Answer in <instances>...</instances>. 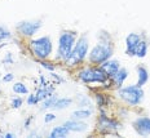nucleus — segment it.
<instances>
[{"mask_svg":"<svg viewBox=\"0 0 150 138\" xmlns=\"http://www.w3.org/2000/svg\"><path fill=\"white\" fill-rule=\"evenodd\" d=\"M75 37L76 34L70 32V31H64L58 37V49H57V57L61 61L66 62L70 57L73 48L75 45Z\"/></svg>","mask_w":150,"mask_h":138,"instance_id":"obj_1","label":"nucleus"},{"mask_svg":"<svg viewBox=\"0 0 150 138\" xmlns=\"http://www.w3.org/2000/svg\"><path fill=\"white\" fill-rule=\"evenodd\" d=\"M30 49L33 52V54L39 59H45L49 57V54L52 53L53 45L52 40L49 36H42L34 39L30 42Z\"/></svg>","mask_w":150,"mask_h":138,"instance_id":"obj_2","label":"nucleus"},{"mask_svg":"<svg viewBox=\"0 0 150 138\" xmlns=\"http://www.w3.org/2000/svg\"><path fill=\"white\" fill-rule=\"evenodd\" d=\"M118 94L124 102H127L128 105H132L136 106L139 103H141L142 98H144V90L142 87L136 85H128L124 88H120Z\"/></svg>","mask_w":150,"mask_h":138,"instance_id":"obj_3","label":"nucleus"},{"mask_svg":"<svg viewBox=\"0 0 150 138\" xmlns=\"http://www.w3.org/2000/svg\"><path fill=\"white\" fill-rule=\"evenodd\" d=\"M112 45L110 43H98L96 46H93L89 53V61L92 63H104L105 61L111 58L112 56Z\"/></svg>","mask_w":150,"mask_h":138,"instance_id":"obj_4","label":"nucleus"},{"mask_svg":"<svg viewBox=\"0 0 150 138\" xmlns=\"http://www.w3.org/2000/svg\"><path fill=\"white\" fill-rule=\"evenodd\" d=\"M87 53H88V40H87L86 36H82V37H79V40L74 45L73 52H71L70 57L66 61L67 65L74 66V65L80 63L86 58Z\"/></svg>","mask_w":150,"mask_h":138,"instance_id":"obj_5","label":"nucleus"},{"mask_svg":"<svg viewBox=\"0 0 150 138\" xmlns=\"http://www.w3.org/2000/svg\"><path fill=\"white\" fill-rule=\"evenodd\" d=\"M79 79L83 81V83H101L104 84L106 80H108V75L101 67H97V68H92V67H88V68H84L79 73Z\"/></svg>","mask_w":150,"mask_h":138,"instance_id":"obj_6","label":"nucleus"},{"mask_svg":"<svg viewBox=\"0 0 150 138\" xmlns=\"http://www.w3.org/2000/svg\"><path fill=\"white\" fill-rule=\"evenodd\" d=\"M42 27V21H23L17 25V31L25 36H33Z\"/></svg>","mask_w":150,"mask_h":138,"instance_id":"obj_7","label":"nucleus"},{"mask_svg":"<svg viewBox=\"0 0 150 138\" xmlns=\"http://www.w3.org/2000/svg\"><path fill=\"white\" fill-rule=\"evenodd\" d=\"M133 129L137 132V134L145 137L150 134V118L148 116H142L139 118L137 120L133 121Z\"/></svg>","mask_w":150,"mask_h":138,"instance_id":"obj_8","label":"nucleus"},{"mask_svg":"<svg viewBox=\"0 0 150 138\" xmlns=\"http://www.w3.org/2000/svg\"><path fill=\"white\" fill-rule=\"evenodd\" d=\"M141 42V36L139 35V34H129L127 37H126V45H127V53L129 56H135L136 53V48L137 45L140 44Z\"/></svg>","mask_w":150,"mask_h":138,"instance_id":"obj_9","label":"nucleus"},{"mask_svg":"<svg viewBox=\"0 0 150 138\" xmlns=\"http://www.w3.org/2000/svg\"><path fill=\"white\" fill-rule=\"evenodd\" d=\"M64 125L70 132H75V133H82V132H86L87 129H88V125L84 123V121H82V120H78V119L67 120Z\"/></svg>","mask_w":150,"mask_h":138,"instance_id":"obj_10","label":"nucleus"},{"mask_svg":"<svg viewBox=\"0 0 150 138\" xmlns=\"http://www.w3.org/2000/svg\"><path fill=\"white\" fill-rule=\"evenodd\" d=\"M100 67L105 71L109 77H112L115 74L118 73V70L120 68V66H119V62L115 61V59H108V61H105L104 63H101Z\"/></svg>","mask_w":150,"mask_h":138,"instance_id":"obj_11","label":"nucleus"},{"mask_svg":"<svg viewBox=\"0 0 150 138\" xmlns=\"http://www.w3.org/2000/svg\"><path fill=\"white\" fill-rule=\"evenodd\" d=\"M98 125L100 128H101L102 130H117L118 129V123H115V121L110 120L109 118H106L105 115H101L100 116V120H98Z\"/></svg>","mask_w":150,"mask_h":138,"instance_id":"obj_12","label":"nucleus"},{"mask_svg":"<svg viewBox=\"0 0 150 138\" xmlns=\"http://www.w3.org/2000/svg\"><path fill=\"white\" fill-rule=\"evenodd\" d=\"M69 133H70V130H69L65 125H60V127L53 128V129L51 130L49 137L51 138H62V137H67Z\"/></svg>","mask_w":150,"mask_h":138,"instance_id":"obj_13","label":"nucleus"},{"mask_svg":"<svg viewBox=\"0 0 150 138\" xmlns=\"http://www.w3.org/2000/svg\"><path fill=\"white\" fill-rule=\"evenodd\" d=\"M128 77V71L126 70V68H119L118 70V73L112 76V79H114V84L117 85L118 88H120L122 85H123L124 80H126Z\"/></svg>","mask_w":150,"mask_h":138,"instance_id":"obj_14","label":"nucleus"},{"mask_svg":"<svg viewBox=\"0 0 150 138\" xmlns=\"http://www.w3.org/2000/svg\"><path fill=\"white\" fill-rule=\"evenodd\" d=\"M137 75H139V81H137V85L139 87H142L148 83L149 80V73L144 66H139L137 67Z\"/></svg>","mask_w":150,"mask_h":138,"instance_id":"obj_15","label":"nucleus"},{"mask_svg":"<svg viewBox=\"0 0 150 138\" xmlns=\"http://www.w3.org/2000/svg\"><path fill=\"white\" fill-rule=\"evenodd\" d=\"M73 103V99L66 97V98H57V101L54 102V105H53V110H64L69 107V106Z\"/></svg>","mask_w":150,"mask_h":138,"instance_id":"obj_16","label":"nucleus"},{"mask_svg":"<svg viewBox=\"0 0 150 138\" xmlns=\"http://www.w3.org/2000/svg\"><path fill=\"white\" fill-rule=\"evenodd\" d=\"M91 115H92V111L91 110H76V111H74L73 114H71V118L73 119H78V120H83V119H88L91 118Z\"/></svg>","mask_w":150,"mask_h":138,"instance_id":"obj_17","label":"nucleus"},{"mask_svg":"<svg viewBox=\"0 0 150 138\" xmlns=\"http://www.w3.org/2000/svg\"><path fill=\"white\" fill-rule=\"evenodd\" d=\"M52 92H53V88H47V87H42L38 93H35L36 97H38V101H44L45 98H48L49 96H52Z\"/></svg>","mask_w":150,"mask_h":138,"instance_id":"obj_18","label":"nucleus"},{"mask_svg":"<svg viewBox=\"0 0 150 138\" xmlns=\"http://www.w3.org/2000/svg\"><path fill=\"white\" fill-rule=\"evenodd\" d=\"M146 53H148V44H146V42L141 40L140 44L137 45V48H136L135 56H137V57H140V58H144L146 56Z\"/></svg>","mask_w":150,"mask_h":138,"instance_id":"obj_19","label":"nucleus"},{"mask_svg":"<svg viewBox=\"0 0 150 138\" xmlns=\"http://www.w3.org/2000/svg\"><path fill=\"white\" fill-rule=\"evenodd\" d=\"M13 92L16 94H27L29 89H27V87L23 83H16L13 85Z\"/></svg>","mask_w":150,"mask_h":138,"instance_id":"obj_20","label":"nucleus"},{"mask_svg":"<svg viewBox=\"0 0 150 138\" xmlns=\"http://www.w3.org/2000/svg\"><path fill=\"white\" fill-rule=\"evenodd\" d=\"M56 101H57V97H56V96H49L48 98H45L44 101H43L42 108H43V110H45V108H52Z\"/></svg>","mask_w":150,"mask_h":138,"instance_id":"obj_21","label":"nucleus"},{"mask_svg":"<svg viewBox=\"0 0 150 138\" xmlns=\"http://www.w3.org/2000/svg\"><path fill=\"white\" fill-rule=\"evenodd\" d=\"M9 36H11V32H9L5 27L0 26V42H1V40H4V39H8Z\"/></svg>","mask_w":150,"mask_h":138,"instance_id":"obj_22","label":"nucleus"},{"mask_svg":"<svg viewBox=\"0 0 150 138\" xmlns=\"http://www.w3.org/2000/svg\"><path fill=\"white\" fill-rule=\"evenodd\" d=\"M38 102L39 101H38L36 94H30L29 97H27V105L29 106H34V105H36Z\"/></svg>","mask_w":150,"mask_h":138,"instance_id":"obj_23","label":"nucleus"},{"mask_svg":"<svg viewBox=\"0 0 150 138\" xmlns=\"http://www.w3.org/2000/svg\"><path fill=\"white\" fill-rule=\"evenodd\" d=\"M22 106V99L21 98H13L12 99V107L13 108H20Z\"/></svg>","mask_w":150,"mask_h":138,"instance_id":"obj_24","label":"nucleus"},{"mask_svg":"<svg viewBox=\"0 0 150 138\" xmlns=\"http://www.w3.org/2000/svg\"><path fill=\"white\" fill-rule=\"evenodd\" d=\"M54 119H56L54 114H47L44 116V121H45V123H51V121H53Z\"/></svg>","mask_w":150,"mask_h":138,"instance_id":"obj_25","label":"nucleus"},{"mask_svg":"<svg viewBox=\"0 0 150 138\" xmlns=\"http://www.w3.org/2000/svg\"><path fill=\"white\" fill-rule=\"evenodd\" d=\"M40 65H42L44 68H47V70H49V71L54 70V66L51 65V63H48V62H40Z\"/></svg>","mask_w":150,"mask_h":138,"instance_id":"obj_26","label":"nucleus"},{"mask_svg":"<svg viewBox=\"0 0 150 138\" xmlns=\"http://www.w3.org/2000/svg\"><path fill=\"white\" fill-rule=\"evenodd\" d=\"M13 79H14L13 74H7L5 76H3V81H4V83H9V81H12Z\"/></svg>","mask_w":150,"mask_h":138,"instance_id":"obj_27","label":"nucleus"},{"mask_svg":"<svg viewBox=\"0 0 150 138\" xmlns=\"http://www.w3.org/2000/svg\"><path fill=\"white\" fill-rule=\"evenodd\" d=\"M80 98H82V102H78V105H79V106H82V107H84V105H86V103H88V105H91V102H89L88 99H87L84 96H82Z\"/></svg>","mask_w":150,"mask_h":138,"instance_id":"obj_28","label":"nucleus"},{"mask_svg":"<svg viewBox=\"0 0 150 138\" xmlns=\"http://www.w3.org/2000/svg\"><path fill=\"white\" fill-rule=\"evenodd\" d=\"M5 137H7V138H12V137H14V134H12V133H7V134H5Z\"/></svg>","mask_w":150,"mask_h":138,"instance_id":"obj_29","label":"nucleus"}]
</instances>
